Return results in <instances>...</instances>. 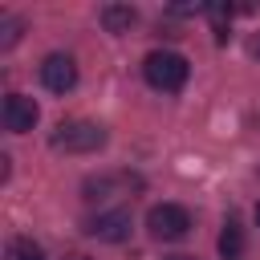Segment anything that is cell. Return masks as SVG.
<instances>
[{"label": "cell", "mask_w": 260, "mask_h": 260, "mask_svg": "<svg viewBox=\"0 0 260 260\" xmlns=\"http://www.w3.org/2000/svg\"><path fill=\"white\" fill-rule=\"evenodd\" d=\"M187 73H191L187 57H183V53H171V49H154V53H146V61H142V77H146L154 89H162V93H179V89L187 85Z\"/></svg>", "instance_id": "obj_1"}, {"label": "cell", "mask_w": 260, "mask_h": 260, "mask_svg": "<svg viewBox=\"0 0 260 260\" xmlns=\"http://www.w3.org/2000/svg\"><path fill=\"white\" fill-rule=\"evenodd\" d=\"M106 146V126L98 122H61L53 130V150H65V154H93Z\"/></svg>", "instance_id": "obj_2"}, {"label": "cell", "mask_w": 260, "mask_h": 260, "mask_svg": "<svg viewBox=\"0 0 260 260\" xmlns=\"http://www.w3.org/2000/svg\"><path fill=\"white\" fill-rule=\"evenodd\" d=\"M146 232H150L154 240H162V244L183 240V236L191 232V215H187V207H179V203H158V207L146 211Z\"/></svg>", "instance_id": "obj_3"}, {"label": "cell", "mask_w": 260, "mask_h": 260, "mask_svg": "<svg viewBox=\"0 0 260 260\" xmlns=\"http://www.w3.org/2000/svg\"><path fill=\"white\" fill-rule=\"evenodd\" d=\"M0 118H4V130H8V134H28V130L37 126V118H41V106H37L32 98H24V93H8Z\"/></svg>", "instance_id": "obj_4"}, {"label": "cell", "mask_w": 260, "mask_h": 260, "mask_svg": "<svg viewBox=\"0 0 260 260\" xmlns=\"http://www.w3.org/2000/svg\"><path fill=\"white\" fill-rule=\"evenodd\" d=\"M130 211L126 207H114V211H98L89 223H85V232L93 236V240H102V244H122L126 236H130Z\"/></svg>", "instance_id": "obj_5"}, {"label": "cell", "mask_w": 260, "mask_h": 260, "mask_svg": "<svg viewBox=\"0 0 260 260\" xmlns=\"http://www.w3.org/2000/svg\"><path fill=\"white\" fill-rule=\"evenodd\" d=\"M41 81H45V89H53V93H69V89L77 85V65H73V57L49 53V57L41 61Z\"/></svg>", "instance_id": "obj_6"}, {"label": "cell", "mask_w": 260, "mask_h": 260, "mask_svg": "<svg viewBox=\"0 0 260 260\" xmlns=\"http://www.w3.org/2000/svg\"><path fill=\"white\" fill-rule=\"evenodd\" d=\"M134 24H138V12H134L130 4H102V28H106V32L122 37V32H130Z\"/></svg>", "instance_id": "obj_7"}, {"label": "cell", "mask_w": 260, "mask_h": 260, "mask_svg": "<svg viewBox=\"0 0 260 260\" xmlns=\"http://www.w3.org/2000/svg\"><path fill=\"white\" fill-rule=\"evenodd\" d=\"M219 260H244V228L236 219H228L219 232Z\"/></svg>", "instance_id": "obj_8"}, {"label": "cell", "mask_w": 260, "mask_h": 260, "mask_svg": "<svg viewBox=\"0 0 260 260\" xmlns=\"http://www.w3.org/2000/svg\"><path fill=\"white\" fill-rule=\"evenodd\" d=\"M8 260H45V252H41V244H32V240H12L8 244Z\"/></svg>", "instance_id": "obj_9"}, {"label": "cell", "mask_w": 260, "mask_h": 260, "mask_svg": "<svg viewBox=\"0 0 260 260\" xmlns=\"http://www.w3.org/2000/svg\"><path fill=\"white\" fill-rule=\"evenodd\" d=\"M20 41V20L16 16H0V49H12Z\"/></svg>", "instance_id": "obj_10"}, {"label": "cell", "mask_w": 260, "mask_h": 260, "mask_svg": "<svg viewBox=\"0 0 260 260\" xmlns=\"http://www.w3.org/2000/svg\"><path fill=\"white\" fill-rule=\"evenodd\" d=\"M167 260H195V256H167Z\"/></svg>", "instance_id": "obj_11"}, {"label": "cell", "mask_w": 260, "mask_h": 260, "mask_svg": "<svg viewBox=\"0 0 260 260\" xmlns=\"http://www.w3.org/2000/svg\"><path fill=\"white\" fill-rule=\"evenodd\" d=\"M256 223H260V203H256Z\"/></svg>", "instance_id": "obj_12"}, {"label": "cell", "mask_w": 260, "mask_h": 260, "mask_svg": "<svg viewBox=\"0 0 260 260\" xmlns=\"http://www.w3.org/2000/svg\"><path fill=\"white\" fill-rule=\"evenodd\" d=\"M69 260H85V256H69Z\"/></svg>", "instance_id": "obj_13"}, {"label": "cell", "mask_w": 260, "mask_h": 260, "mask_svg": "<svg viewBox=\"0 0 260 260\" xmlns=\"http://www.w3.org/2000/svg\"><path fill=\"white\" fill-rule=\"evenodd\" d=\"M256 53H260V45H256Z\"/></svg>", "instance_id": "obj_14"}]
</instances>
